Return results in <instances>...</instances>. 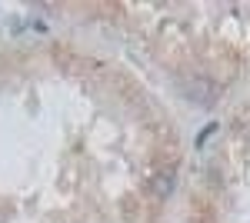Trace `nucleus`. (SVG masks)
Returning a JSON list of instances; mask_svg holds the SVG:
<instances>
[{"instance_id": "obj_1", "label": "nucleus", "mask_w": 250, "mask_h": 223, "mask_svg": "<svg viewBox=\"0 0 250 223\" xmlns=\"http://www.w3.org/2000/svg\"><path fill=\"white\" fill-rule=\"evenodd\" d=\"M180 87H184V97L193 100V103H200V107H210L213 100H217V97H213L217 87H213L207 77H190V80H184Z\"/></svg>"}, {"instance_id": "obj_2", "label": "nucleus", "mask_w": 250, "mask_h": 223, "mask_svg": "<svg viewBox=\"0 0 250 223\" xmlns=\"http://www.w3.org/2000/svg\"><path fill=\"white\" fill-rule=\"evenodd\" d=\"M173 183H177V177H173V170H160L154 180V193L164 200V197H170L173 193Z\"/></svg>"}, {"instance_id": "obj_3", "label": "nucleus", "mask_w": 250, "mask_h": 223, "mask_svg": "<svg viewBox=\"0 0 250 223\" xmlns=\"http://www.w3.org/2000/svg\"><path fill=\"white\" fill-rule=\"evenodd\" d=\"M213 133H217V123H207V127H204V130L197 133V147H204V143H207V140H210Z\"/></svg>"}]
</instances>
